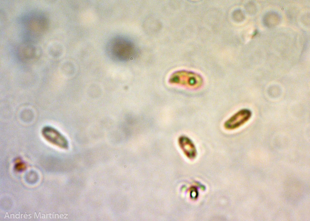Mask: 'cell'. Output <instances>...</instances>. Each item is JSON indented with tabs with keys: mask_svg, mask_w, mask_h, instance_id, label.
<instances>
[{
	"mask_svg": "<svg viewBox=\"0 0 310 221\" xmlns=\"http://www.w3.org/2000/svg\"><path fill=\"white\" fill-rule=\"evenodd\" d=\"M41 134L46 141L55 147L63 149L68 148L69 143L66 138L53 127L44 126L41 129Z\"/></svg>",
	"mask_w": 310,
	"mask_h": 221,
	"instance_id": "obj_1",
	"label": "cell"
},
{
	"mask_svg": "<svg viewBox=\"0 0 310 221\" xmlns=\"http://www.w3.org/2000/svg\"><path fill=\"white\" fill-rule=\"evenodd\" d=\"M25 23L29 31L37 34L45 31L48 26V22L46 17L39 14L30 15L26 19Z\"/></svg>",
	"mask_w": 310,
	"mask_h": 221,
	"instance_id": "obj_2",
	"label": "cell"
},
{
	"mask_svg": "<svg viewBox=\"0 0 310 221\" xmlns=\"http://www.w3.org/2000/svg\"><path fill=\"white\" fill-rule=\"evenodd\" d=\"M251 112L247 109H242L234 114L225 123L224 126L228 129L237 128L246 122L250 118Z\"/></svg>",
	"mask_w": 310,
	"mask_h": 221,
	"instance_id": "obj_3",
	"label": "cell"
},
{
	"mask_svg": "<svg viewBox=\"0 0 310 221\" xmlns=\"http://www.w3.org/2000/svg\"><path fill=\"white\" fill-rule=\"evenodd\" d=\"M19 56L23 60H28L32 59L36 55L39 48L31 43H25L21 44L18 49Z\"/></svg>",
	"mask_w": 310,
	"mask_h": 221,
	"instance_id": "obj_4",
	"label": "cell"
},
{
	"mask_svg": "<svg viewBox=\"0 0 310 221\" xmlns=\"http://www.w3.org/2000/svg\"><path fill=\"white\" fill-rule=\"evenodd\" d=\"M286 187V193L288 194L287 196L290 197L289 198L293 196L292 199L294 200L302 198L305 190L303 185L300 181L292 180L291 182L287 183Z\"/></svg>",
	"mask_w": 310,
	"mask_h": 221,
	"instance_id": "obj_5",
	"label": "cell"
},
{
	"mask_svg": "<svg viewBox=\"0 0 310 221\" xmlns=\"http://www.w3.org/2000/svg\"><path fill=\"white\" fill-rule=\"evenodd\" d=\"M183 147L186 151L190 156L193 157L195 156L196 153V149L195 146L192 141L189 139L185 138L183 141Z\"/></svg>",
	"mask_w": 310,
	"mask_h": 221,
	"instance_id": "obj_6",
	"label": "cell"
},
{
	"mask_svg": "<svg viewBox=\"0 0 310 221\" xmlns=\"http://www.w3.org/2000/svg\"><path fill=\"white\" fill-rule=\"evenodd\" d=\"M233 17L236 21H239L243 19L244 15L242 12L239 10H237L233 12Z\"/></svg>",
	"mask_w": 310,
	"mask_h": 221,
	"instance_id": "obj_7",
	"label": "cell"
}]
</instances>
